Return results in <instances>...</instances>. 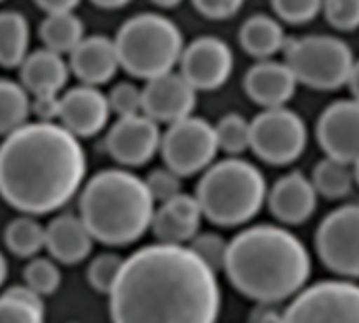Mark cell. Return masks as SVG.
Instances as JSON below:
<instances>
[{"label":"cell","mask_w":359,"mask_h":323,"mask_svg":"<svg viewBox=\"0 0 359 323\" xmlns=\"http://www.w3.org/2000/svg\"><path fill=\"white\" fill-rule=\"evenodd\" d=\"M322 11L326 21L339 32H353L359 27V0H324Z\"/></svg>","instance_id":"cell-33"},{"label":"cell","mask_w":359,"mask_h":323,"mask_svg":"<svg viewBox=\"0 0 359 323\" xmlns=\"http://www.w3.org/2000/svg\"><path fill=\"white\" fill-rule=\"evenodd\" d=\"M313 187L318 195H324L328 200H341L347 198L353 191L355 174L351 164L334 160V158H324L316 168H313Z\"/></svg>","instance_id":"cell-26"},{"label":"cell","mask_w":359,"mask_h":323,"mask_svg":"<svg viewBox=\"0 0 359 323\" xmlns=\"http://www.w3.org/2000/svg\"><path fill=\"white\" fill-rule=\"evenodd\" d=\"M179 65L196 90H217L233 71V53L221 38L200 36L183 48Z\"/></svg>","instance_id":"cell-12"},{"label":"cell","mask_w":359,"mask_h":323,"mask_svg":"<svg viewBox=\"0 0 359 323\" xmlns=\"http://www.w3.org/2000/svg\"><path fill=\"white\" fill-rule=\"evenodd\" d=\"M32 111L29 92L23 84L0 80V137H6L27 124Z\"/></svg>","instance_id":"cell-27"},{"label":"cell","mask_w":359,"mask_h":323,"mask_svg":"<svg viewBox=\"0 0 359 323\" xmlns=\"http://www.w3.org/2000/svg\"><path fill=\"white\" fill-rule=\"evenodd\" d=\"M151 2L160 8H172V6H179L183 0H151Z\"/></svg>","instance_id":"cell-42"},{"label":"cell","mask_w":359,"mask_h":323,"mask_svg":"<svg viewBox=\"0 0 359 323\" xmlns=\"http://www.w3.org/2000/svg\"><path fill=\"white\" fill-rule=\"evenodd\" d=\"M284 61L297 80L316 90H337L349 82L353 50L334 36H301L284 46Z\"/></svg>","instance_id":"cell-7"},{"label":"cell","mask_w":359,"mask_h":323,"mask_svg":"<svg viewBox=\"0 0 359 323\" xmlns=\"http://www.w3.org/2000/svg\"><path fill=\"white\" fill-rule=\"evenodd\" d=\"M21 67V84L32 97H59L69 80V63L63 61L61 53L50 48L34 50L25 57Z\"/></svg>","instance_id":"cell-21"},{"label":"cell","mask_w":359,"mask_h":323,"mask_svg":"<svg viewBox=\"0 0 359 323\" xmlns=\"http://www.w3.org/2000/svg\"><path fill=\"white\" fill-rule=\"evenodd\" d=\"M271 214L284 225H301L311 219L318 208V191L313 181L303 172L284 174L271 191H267Z\"/></svg>","instance_id":"cell-18"},{"label":"cell","mask_w":359,"mask_h":323,"mask_svg":"<svg viewBox=\"0 0 359 323\" xmlns=\"http://www.w3.org/2000/svg\"><path fill=\"white\" fill-rule=\"evenodd\" d=\"M215 132H217L219 149L227 151L229 156H238L250 149V122L240 114L223 116L217 122Z\"/></svg>","instance_id":"cell-29"},{"label":"cell","mask_w":359,"mask_h":323,"mask_svg":"<svg viewBox=\"0 0 359 323\" xmlns=\"http://www.w3.org/2000/svg\"><path fill=\"white\" fill-rule=\"evenodd\" d=\"M0 2H2V0H0Z\"/></svg>","instance_id":"cell-45"},{"label":"cell","mask_w":359,"mask_h":323,"mask_svg":"<svg viewBox=\"0 0 359 323\" xmlns=\"http://www.w3.org/2000/svg\"><path fill=\"white\" fill-rule=\"evenodd\" d=\"M204 217L219 227H238L252 221L267 200L263 172L240 158L212 162L196 189Z\"/></svg>","instance_id":"cell-5"},{"label":"cell","mask_w":359,"mask_h":323,"mask_svg":"<svg viewBox=\"0 0 359 323\" xmlns=\"http://www.w3.org/2000/svg\"><path fill=\"white\" fill-rule=\"evenodd\" d=\"M316 248L332 273L359 277V204L337 208L322 221Z\"/></svg>","instance_id":"cell-11"},{"label":"cell","mask_w":359,"mask_h":323,"mask_svg":"<svg viewBox=\"0 0 359 323\" xmlns=\"http://www.w3.org/2000/svg\"><path fill=\"white\" fill-rule=\"evenodd\" d=\"M4 280H6V261H4V256L0 254V286H2Z\"/></svg>","instance_id":"cell-43"},{"label":"cell","mask_w":359,"mask_h":323,"mask_svg":"<svg viewBox=\"0 0 359 323\" xmlns=\"http://www.w3.org/2000/svg\"><path fill=\"white\" fill-rule=\"evenodd\" d=\"M86 177L80 139L53 120L27 122L0 145V195L25 214L65 206Z\"/></svg>","instance_id":"cell-2"},{"label":"cell","mask_w":359,"mask_h":323,"mask_svg":"<svg viewBox=\"0 0 359 323\" xmlns=\"http://www.w3.org/2000/svg\"><path fill=\"white\" fill-rule=\"evenodd\" d=\"M353 174H355V183L359 185V160L353 162Z\"/></svg>","instance_id":"cell-44"},{"label":"cell","mask_w":359,"mask_h":323,"mask_svg":"<svg viewBox=\"0 0 359 323\" xmlns=\"http://www.w3.org/2000/svg\"><path fill=\"white\" fill-rule=\"evenodd\" d=\"M210 269L219 271L225 267V259H227V248H229V242H225L221 235L217 233H202V235H196L191 240V246H189Z\"/></svg>","instance_id":"cell-34"},{"label":"cell","mask_w":359,"mask_h":323,"mask_svg":"<svg viewBox=\"0 0 359 323\" xmlns=\"http://www.w3.org/2000/svg\"><path fill=\"white\" fill-rule=\"evenodd\" d=\"M44 13H61V11H74L80 0H34Z\"/></svg>","instance_id":"cell-39"},{"label":"cell","mask_w":359,"mask_h":323,"mask_svg":"<svg viewBox=\"0 0 359 323\" xmlns=\"http://www.w3.org/2000/svg\"><path fill=\"white\" fill-rule=\"evenodd\" d=\"M84 38V21L74 11L46 13L40 23V40L44 48L55 53H72Z\"/></svg>","instance_id":"cell-24"},{"label":"cell","mask_w":359,"mask_h":323,"mask_svg":"<svg viewBox=\"0 0 359 323\" xmlns=\"http://www.w3.org/2000/svg\"><path fill=\"white\" fill-rule=\"evenodd\" d=\"M29 55V25L17 11H0V65L19 67Z\"/></svg>","instance_id":"cell-25"},{"label":"cell","mask_w":359,"mask_h":323,"mask_svg":"<svg viewBox=\"0 0 359 323\" xmlns=\"http://www.w3.org/2000/svg\"><path fill=\"white\" fill-rule=\"evenodd\" d=\"M223 269L238 292L273 305L303 290L311 275V259L288 229L257 225L229 242Z\"/></svg>","instance_id":"cell-3"},{"label":"cell","mask_w":359,"mask_h":323,"mask_svg":"<svg viewBox=\"0 0 359 323\" xmlns=\"http://www.w3.org/2000/svg\"><path fill=\"white\" fill-rule=\"evenodd\" d=\"M307 145V126L303 118L284 107L263 109L250 122V149L271 166L297 162Z\"/></svg>","instance_id":"cell-8"},{"label":"cell","mask_w":359,"mask_h":323,"mask_svg":"<svg viewBox=\"0 0 359 323\" xmlns=\"http://www.w3.org/2000/svg\"><path fill=\"white\" fill-rule=\"evenodd\" d=\"M154 204L143 179L126 170H103L82 189L80 219L95 240L126 246L151 227Z\"/></svg>","instance_id":"cell-4"},{"label":"cell","mask_w":359,"mask_h":323,"mask_svg":"<svg viewBox=\"0 0 359 323\" xmlns=\"http://www.w3.org/2000/svg\"><path fill=\"white\" fill-rule=\"evenodd\" d=\"M349 88H351V92H353V99H358L359 101V61L353 63V69H351V76H349Z\"/></svg>","instance_id":"cell-40"},{"label":"cell","mask_w":359,"mask_h":323,"mask_svg":"<svg viewBox=\"0 0 359 323\" xmlns=\"http://www.w3.org/2000/svg\"><path fill=\"white\" fill-rule=\"evenodd\" d=\"M191 2L200 15L217 21L233 17L244 6V0H191Z\"/></svg>","instance_id":"cell-38"},{"label":"cell","mask_w":359,"mask_h":323,"mask_svg":"<svg viewBox=\"0 0 359 323\" xmlns=\"http://www.w3.org/2000/svg\"><path fill=\"white\" fill-rule=\"evenodd\" d=\"M90 2L101 8H120V6H126L130 0H90Z\"/></svg>","instance_id":"cell-41"},{"label":"cell","mask_w":359,"mask_h":323,"mask_svg":"<svg viewBox=\"0 0 359 323\" xmlns=\"http://www.w3.org/2000/svg\"><path fill=\"white\" fill-rule=\"evenodd\" d=\"M181 179L183 177H179L175 170H170L166 166V168L154 170L145 179V183H147V189H149L151 198L162 204V202H166V200H170V198H175V195L181 193Z\"/></svg>","instance_id":"cell-36"},{"label":"cell","mask_w":359,"mask_h":323,"mask_svg":"<svg viewBox=\"0 0 359 323\" xmlns=\"http://www.w3.org/2000/svg\"><path fill=\"white\" fill-rule=\"evenodd\" d=\"M162 132L158 122L145 114L120 118L105 137V149L122 166H143L160 149Z\"/></svg>","instance_id":"cell-13"},{"label":"cell","mask_w":359,"mask_h":323,"mask_svg":"<svg viewBox=\"0 0 359 323\" xmlns=\"http://www.w3.org/2000/svg\"><path fill=\"white\" fill-rule=\"evenodd\" d=\"M23 277H25V286H29L40 296L57 292V288L61 284V273L55 267V263L48 259H34L25 267Z\"/></svg>","instance_id":"cell-30"},{"label":"cell","mask_w":359,"mask_h":323,"mask_svg":"<svg viewBox=\"0 0 359 323\" xmlns=\"http://www.w3.org/2000/svg\"><path fill=\"white\" fill-rule=\"evenodd\" d=\"M122 265H124V261L120 256H116V254H101V256H97L90 263L88 273H86L88 275V284L97 292L109 294L114 284H116V280H118V275H120V271H122Z\"/></svg>","instance_id":"cell-31"},{"label":"cell","mask_w":359,"mask_h":323,"mask_svg":"<svg viewBox=\"0 0 359 323\" xmlns=\"http://www.w3.org/2000/svg\"><path fill=\"white\" fill-rule=\"evenodd\" d=\"M318 143L328 158L353 164L359 160V101L343 99L328 105L318 120Z\"/></svg>","instance_id":"cell-14"},{"label":"cell","mask_w":359,"mask_h":323,"mask_svg":"<svg viewBox=\"0 0 359 323\" xmlns=\"http://www.w3.org/2000/svg\"><path fill=\"white\" fill-rule=\"evenodd\" d=\"M114 42L120 67L145 82L172 71L185 48L179 25L158 13H141L126 19Z\"/></svg>","instance_id":"cell-6"},{"label":"cell","mask_w":359,"mask_h":323,"mask_svg":"<svg viewBox=\"0 0 359 323\" xmlns=\"http://www.w3.org/2000/svg\"><path fill=\"white\" fill-rule=\"evenodd\" d=\"M324 0H271L276 15L288 23H307L322 11Z\"/></svg>","instance_id":"cell-35"},{"label":"cell","mask_w":359,"mask_h":323,"mask_svg":"<svg viewBox=\"0 0 359 323\" xmlns=\"http://www.w3.org/2000/svg\"><path fill=\"white\" fill-rule=\"evenodd\" d=\"M109 109L114 114H118L120 118L124 116H135V114H143V88H139L133 82H120L116 84L109 95Z\"/></svg>","instance_id":"cell-32"},{"label":"cell","mask_w":359,"mask_h":323,"mask_svg":"<svg viewBox=\"0 0 359 323\" xmlns=\"http://www.w3.org/2000/svg\"><path fill=\"white\" fill-rule=\"evenodd\" d=\"M44 242H46V229L40 223H36L32 217H19L11 221L4 229L6 248L21 259L36 256L44 248Z\"/></svg>","instance_id":"cell-28"},{"label":"cell","mask_w":359,"mask_h":323,"mask_svg":"<svg viewBox=\"0 0 359 323\" xmlns=\"http://www.w3.org/2000/svg\"><path fill=\"white\" fill-rule=\"evenodd\" d=\"M198 90L181 71H168L147 80L143 86V114L151 120L172 124L191 116L196 109Z\"/></svg>","instance_id":"cell-15"},{"label":"cell","mask_w":359,"mask_h":323,"mask_svg":"<svg viewBox=\"0 0 359 323\" xmlns=\"http://www.w3.org/2000/svg\"><path fill=\"white\" fill-rule=\"evenodd\" d=\"M109 101L97 86L82 84L59 97V124L78 139L99 135L109 120Z\"/></svg>","instance_id":"cell-16"},{"label":"cell","mask_w":359,"mask_h":323,"mask_svg":"<svg viewBox=\"0 0 359 323\" xmlns=\"http://www.w3.org/2000/svg\"><path fill=\"white\" fill-rule=\"evenodd\" d=\"M69 69L84 84L101 86L120 69L116 42L107 36H84L69 53Z\"/></svg>","instance_id":"cell-20"},{"label":"cell","mask_w":359,"mask_h":323,"mask_svg":"<svg viewBox=\"0 0 359 323\" xmlns=\"http://www.w3.org/2000/svg\"><path fill=\"white\" fill-rule=\"evenodd\" d=\"M288 38L282 23L271 15H252L242 23L240 44L255 59H271L284 50Z\"/></svg>","instance_id":"cell-23"},{"label":"cell","mask_w":359,"mask_h":323,"mask_svg":"<svg viewBox=\"0 0 359 323\" xmlns=\"http://www.w3.org/2000/svg\"><path fill=\"white\" fill-rule=\"evenodd\" d=\"M282 323H359V286L349 282L316 284L297 294Z\"/></svg>","instance_id":"cell-10"},{"label":"cell","mask_w":359,"mask_h":323,"mask_svg":"<svg viewBox=\"0 0 359 323\" xmlns=\"http://www.w3.org/2000/svg\"><path fill=\"white\" fill-rule=\"evenodd\" d=\"M162 158L179 177H191L206 170L219 151L215 126L204 118L187 116L168 126L160 143Z\"/></svg>","instance_id":"cell-9"},{"label":"cell","mask_w":359,"mask_h":323,"mask_svg":"<svg viewBox=\"0 0 359 323\" xmlns=\"http://www.w3.org/2000/svg\"><path fill=\"white\" fill-rule=\"evenodd\" d=\"M202 208L196 195L179 193L160 204L151 219V231L162 244H179L191 242L198 235L202 223Z\"/></svg>","instance_id":"cell-19"},{"label":"cell","mask_w":359,"mask_h":323,"mask_svg":"<svg viewBox=\"0 0 359 323\" xmlns=\"http://www.w3.org/2000/svg\"><path fill=\"white\" fill-rule=\"evenodd\" d=\"M0 323H44L42 309L2 294L0 296Z\"/></svg>","instance_id":"cell-37"},{"label":"cell","mask_w":359,"mask_h":323,"mask_svg":"<svg viewBox=\"0 0 359 323\" xmlns=\"http://www.w3.org/2000/svg\"><path fill=\"white\" fill-rule=\"evenodd\" d=\"M219 307L217 271L179 244L137 250L109 292L114 323H215Z\"/></svg>","instance_id":"cell-1"},{"label":"cell","mask_w":359,"mask_h":323,"mask_svg":"<svg viewBox=\"0 0 359 323\" xmlns=\"http://www.w3.org/2000/svg\"><path fill=\"white\" fill-rule=\"evenodd\" d=\"M93 240V233L88 231L80 217L61 214L53 219L50 225L46 227L44 248L55 261L63 265H76L90 254Z\"/></svg>","instance_id":"cell-22"},{"label":"cell","mask_w":359,"mask_h":323,"mask_svg":"<svg viewBox=\"0 0 359 323\" xmlns=\"http://www.w3.org/2000/svg\"><path fill=\"white\" fill-rule=\"evenodd\" d=\"M297 76L286 61L261 59L244 76V90L248 99L263 109L284 107L297 92Z\"/></svg>","instance_id":"cell-17"}]
</instances>
